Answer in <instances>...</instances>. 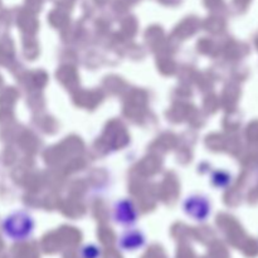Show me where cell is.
Instances as JSON below:
<instances>
[{"label": "cell", "instance_id": "5", "mask_svg": "<svg viewBox=\"0 0 258 258\" xmlns=\"http://www.w3.org/2000/svg\"><path fill=\"white\" fill-rule=\"evenodd\" d=\"M232 176L231 174L223 170H217L212 174V183L217 188H227L231 184Z\"/></svg>", "mask_w": 258, "mask_h": 258}, {"label": "cell", "instance_id": "3", "mask_svg": "<svg viewBox=\"0 0 258 258\" xmlns=\"http://www.w3.org/2000/svg\"><path fill=\"white\" fill-rule=\"evenodd\" d=\"M138 216L135 204L130 199H121L115 203L113 218L117 223L122 224V226H131L138 221Z\"/></svg>", "mask_w": 258, "mask_h": 258}, {"label": "cell", "instance_id": "2", "mask_svg": "<svg viewBox=\"0 0 258 258\" xmlns=\"http://www.w3.org/2000/svg\"><path fill=\"white\" fill-rule=\"evenodd\" d=\"M183 209L188 217L198 222H204L211 217L212 206L208 198L201 194L188 197L183 203Z\"/></svg>", "mask_w": 258, "mask_h": 258}, {"label": "cell", "instance_id": "1", "mask_svg": "<svg viewBox=\"0 0 258 258\" xmlns=\"http://www.w3.org/2000/svg\"><path fill=\"white\" fill-rule=\"evenodd\" d=\"M2 228L5 236L12 241H24L34 231V221L27 212L18 211L4 219Z\"/></svg>", "mask_w": 258, "mask_h": 258}, {"label": "cell", "instance_id": "4", "mask_svg": "<svg viewBox=\"0 0 258 258\" xmlns=\"http://www.w3.org/2000/svg\"><path fill=\"white\" fill-rule=\"evenodd\" d=\"M145 243V237L141 232L139 231H127L121 236L120 244L121 248L126 249V251H135V249L141 248Z\"/></svg>", "mask_w": 258, "mask_h": 258}]
</instances>
